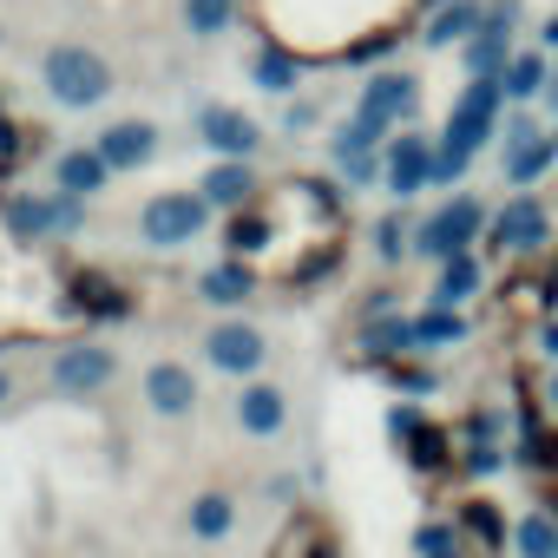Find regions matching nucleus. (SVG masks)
<instances>
[{"label": "nucleus", "mask_w": 558, "mask_h": 558, "mask_svg": "<svg viewBox=\"0 0 558 558\" xmlns=\"http://www.w3.org/2000/svg\"><path fill=\"white\" fill-rule=\"evenodd\" d=\"M486 223H493V210H486L473 191H453L447 204H434V210L414 223V250H421V256H434V263L466 256V250L486 236Z\"/></svg>", "instance_id": "f257e3e1"}, {"label": "nucleus", "mask_w": 558, "mask_h": 558, "mask_svg": "<svg viewBox=\"0 0 558 558\" xmlns=\"http://www.w3.org/2000/svg\"><path fill=\"white\" fill-rule=\"evenodd\" d=\"M40 80H47L53 106H73V112H86V106H99L112 93V66L93 47H53L47 66H40Z\"/></svg>", "instance_id": "f03ea898"}, {"label": "nucleus", "mask_w": 558, "mask_h": 558, "mask_svg": "<svg viewBox=\"0 0 558 558\" xmlns=\"http://www.w3.org/2000/svg\"><path fill=\"white\" fill-rule=\"evenodd\" d=\"M545 243H551V217H545V204H538L532 191L506 197V204L493 210V223H486V250L506 256V263H532Z\"/></svg>", "instance_id": "7ed1b4c3"}, {"label": "nucleus", "mask_w": 558, "mask_h": 558, "mask_svg": "<svg viewBox=\"0 0 558 558\" xmlns=\"http://www.w3.org/2000/svg\"><path fill=\"white\" fill-rule=\"evenodd\" d=\"M204 217H210V204H204V197H191V191H165V197H151V204H145L138 230H145V243H151V250H184V243L204 230Z\"/></svg>", "instance_id": "20e7f679"}, {"label": "nucleus", "mask_w": 558, "mask_h": 558, "mask_svg": "<svg viewBox=\"0 0 558 558\" xmlns=\"http://www.w3.org/2000/svg\"><path fill=\"white\" fill-rule=\"evenodd\" d=\"M388 197L395 204H408V197H421V191H434V138L427 132H401V138H388Z\"/></svg>", "instance_id": "39448f33"}, {"label": "nucleus", "mask_w": 558, "mask_h": 558, "mask_svg": "<svg viewBox=\"0 0 558 558\" xmlns=\"http://www.w3.org/2000/svg\"><path fill=\"white\" fill-rule=\"evenodd\" d=\"M355 112H362L368 125H381V132H395V125H408V119L421 112V80H414V73H375V80L362 86V99H355Z\"/></svg>", "instance_id": "423d86ee"}, {"label": "nucleus", "mask_w": 558, "mask_h": 558, "mask_svg": "<svg viewBox=\"0 0 558 558\" xmlns=\"http://www.w3.org/2000/svg\"><path fill=\"white\" fill-rule=\"evenodd\" d=\"M453 525H460V538L473 545V558H512V519L499 512V499H486V493L460 499V506H453Z\"/></svg>", "instance_id": "0eeeda50"}, {"label": "nucleus", "mask_w": 558, "mask_h": 558, "mask_svg": "<svg viewBox=\"0 0 558 558\" xmlns=\"http://www.w3.org/2000/svg\"><path fill=\"white\" fill-rule=\"evenodd\" d=\"M204 355H210V368H223V375H256V368L269 362V342H263V329H250V323H217L210 342H204Z\"/></svg>", "instance_id": "6e6552de"}, {"label": "nucleus", "mask_w": 558, "mask_h": 558, "mask_svg": "<svg viewBox=\"0 0 558 558\" xmlns=\"http://www.w3.org/2000/svg\"><path fill=\"white\" fill-rule=\"evenodd\" d=\"M8 223H14V236L73 230V223H80V197H73V191H60V197H27V191H14V197H8Z\"/></svg>", "instance_id": "1a4fd4ad"}, {"label": "nucleus", "mask_w": 558, "mask_h": 558, "mask_svg": "<svg viewBox=\"0 0 558 558\" xmlns=\"http://www.w3.org/2000/svg\"><path fill=\"white\" fill-rule=\"evenodd\" d=\"M512 34H519L512 21L486 14V21H480V34L460 47V60H466V80H499V73H506V60L519 53V47H512Z\"/></svg>", "instance_id": "9d476101"}, {"label": "nucleus", "mask_w": 558, "mask_h": 558, "mask_svg": "<svg viewBox=\"0 0 558 558\" xmlns=\"http://www.w3.org/2000/svg\"><path fill=\"white\" fill-rule=\"evenodd\" d=\"M197 132H204V145L223 151V158H250V151L263 145L256 119H250V112H230V106H204V112H197Z\"/></svg>", "instance_id": "9b49d317"}, {"label": "nucleus", "mask_w": 558, "mask_h": 558, "mask_svg": "<svg viewBox=\"0 0 558 558\" xmlns=\"http://www.w3.org/2000/svg\"><path fill=\"white\" fill-rule=\"evenodd\" d=\"M112 349H99V342H80V349H60V362H53V381L66 388V395H93V388H106L112 381Z\"/></svg>", "instance_id": "f8f14e48"}, {"label": "nucleus", "mask_w": 558, "mask_h": 558, "mask_svg": "<svg viewBox=\"0 0 558 558\" xmlns=\"http://www.w3.org/2000/svg\"><path fill=\"white\" fill-rule=\"evenodd\" d=\"M480 290H486V263H480V250H466V256H447V263H440L427 303H434V310H460V303H473Z\"/></svg>", "instance_id": "ddd939ff"}, {"label": "nucleus", "mask_w": 558, "mask_h": 558, "mask_svg": "<svg viewBox=\"0 0 558 558\" xmlns=\"http://www.w3.org/2000/svg\"><path fill=\"white\" fill-rule=\"evenodd\" d=\"M362 355L375 362V368H388V362H401V355H421V342H414V316H368L362 323Z\"/></svg>", "instance_id": "4468645a"}, {"label": "nucleus", "mask_w": 558, "mask_h": 558, "mask_svg": "<svg viewBox=\"0 0 558 558\" xmlns=\"http://www.w3.org/2000/svg\"><path fill=\"white\" fill-rule=\"evenodd\" d=\"M408 466H414L421 480H447V473H460V434L440 427V421H427V427L408 440Z\"/></svg>", "instance_id": "2eb2a0df"}, {"label": "nucleus", "mask_w": 558, "mask_h": 558, "mask_svg": "<svg viewBox=\"0 0 558 558\" xmlns=\"http://www.w3.org/2000/svg\"><path fill=\"white\" fill-rule=\"evenodd\" d=\"M283 421H290V401H283V388L250 381V388L236 395V427H243V434L269 440V434H283Z\"/></svg>", "instance_id": "dca6fc26"}, {"label": "nucleus", "mask_w": 558, "mask_h": 558, "mask_svg": "<svg viewBox=\"0 0 558 558\" xmlns=\"http://www.w3.org/2000/svg\"><path fill=\"white\" fill-rule=\"evenodd\" d=\"M145 401H151V414H165V421L191 414V408H197V381H191V368L158 362V368L145 375Z\"/></svg>", "instance_id": "f3484780"}, {"label": "nucleus", "mask_w": 558, "mask_h": 558, "mask_svg": "<svg viewBox=\"0 0 558 558\" xmlns=\"http://www.w3.org/2000/svg\"><path fill=\"white\" fill-rule=\"evenodd\" d=\"M480 21H486L480 0H440V8L427 14V27H421V40L427 47H466L480 34Z\"/></svg>", "instance_id": "a211bd4d"}, {"label": "nucleus", "mask_w": 558, "mask_h": 558, "mask_svg": "<svg viewBox=\"0 0 558 558\" xmlns=\"http://www.w3.org/2000/svg\"><path fill=\"white\" fill-rule=\"evenodd\" d=\"M512 466H519L525 480H538V486H551V480H558V434H551L545 421H532V427H519V440H512Z\"/></svg>", "instance_id": "6ab92c4d"}, {"label": "nucleus", "mask_w": 558, "mask_h": 558, "mask_svg": "<svg viewBox=\"0 0 558 558\" xmlns=\"http://www.w3.org/2000/svg\"><path fill=\"white\" fill-rule=\"evenodd\" d=\"M151 151H158V132H151L145 119H125V125L99 132V158H106L112 171H132V165H145Z\"/></svg>", "instance_id": "aec40b11"}, {"label": "nucleus", "mask_w": 558, "mask_h": 558, "mask_svg": "<svg viewBox=\"0 0 558 558\" xmlns=\"http://www.w3.org/2000/svg\"><path fill=\"white\" fill-rule=\"evenodd\" d=\"M499 86H506V106H532V99H545V86H551V60H545V53H512L506 73H499Z\"/></svg>", "instance_id": "412c9836"}, {"label": "nucleus", "mask_w": 558, "mask_h": 558, "mask_svg": "<svg viewBox=\"0 0 558 558\" xmlns=\"http://www.w3.org/2000/svg\"><path fill=\"white\" fill-rule=\"evenodd\" d=\"M256 197V171H250V158H223L210 178H204V204H217V210H243Z\"/></svg>", "instance_id": "4be33fe9"}, {"label": "nucleus", "mask_w": 558, "mask_h": 558, "mask_svg": "<svg viewBox=\"0 0 558 558\" xmlns=\"http://www.w3.org/2000/svg\"><path fill=\"white\" fill-rule=\"evenodd\" d=\"M512 558H558V519H551V506H525L512 519Z\"/></svg>", "instance_id": "5701e85b"}, {"label": "nucleus", "mask_w": 558, "mask_h": 558, "mask_svg": "<svg viewBox=\"0 0 558 558\" xmlns=\"http://www.w3.org/2000/svg\"><path fill=\"white\" fill-rule=\"evenodd\" d=\"M551 165H558V132H538L525 151L506 158V184H512V191H538V178H545Z\"/></svg>", "instance_id": "b1692460"}, {"label": "nucleus", "mask_w": 558, "mask_h": 558, "mask_svg": "<svg viewBox=\"0 0 558 558\" xmlns=\"http://www.w3.org/2000/svg\"><path fill=\"white\" fill-rule=\"evenodd\" d=\"M243 296H256V269H250L243 256H230V263H217V269H204V303H217V310H230V303H243Z\"/></svg>", "instance_id": "393cba45"}, {"label": "nucleus", "mask_w": 558, "mask_h": 558, "mask_svg": "<svg viewBox=\"0 0 558 558\" xmlns=\"http://www.w3.org/2000/svg\"><path fill=\"white\" fill-rule=\"evenodd\" d=\"M466 336H473V323H466L460 310H434V303H427V310L414 316V342H421V355H427V349H453V342H466Z\"/></svg>", "instance_id": "a878e982"}, {"label": "nucleus", "mask_w": 558, "mask_h": 558, "mask_svg": "<svg viewBox=\"0 0 558 558\" xmlns=\"http://www.w3.org/2000/svg\"><path fill=\"white\" fill-rule=\"evenodd\" d=\"M106 178H112V165L99 158V145H93V151H66V158H60V191H73V197L106 191Z\"/></svg>", "instance_id": "bb28decb"}, {"label": "nucleus", "mask_w": 558, "mask_h": 558, "mask_svg": "<svg viewBox=\"0 0 558 558\" xmlns=\"http://www.w3.org/2000/svg\"><path fill=\"white\" fill-rule=\"evenodd\" d=\"M329 551H336V545H329V525H323L316 512H303V519L283 532V545H276L269 558H329Z\"/></svg>", "instance_id": "cd10ccee"}, {"label": "nucleus", "mask_w": 558, "mask_h": 558, "mask_svg": "<svg viewBox=\"0 0 558 558\" xmlns=\"http://www.w3.org/2000/svg\"><path fill=\"white\" fill-rule=\"evenodd\" d=\"M250 73H256V86H263V93H296V80H303L296 53H283V47H263V53L250 60Z\"/></svg>", "instance_id": "c85d7f7f"}, {"label": "nucleus", "mask_w": 558, "mask_h": 558, "mask_svg": "<svg viewBox=\"0 0 558 558\" xmlns=\"http://www.w3.org/2000/svg\"><path fill=\"white\" fill-rule=\"evenodd\" d=\"M414 558H473V545L460 538L453 519H427V525L414 532Z\"/></svg>", "instance_id": "c756f323"}, {"label": "nucleus", "mask_w": 558, "mask_h": 558, "mask_svg": "<svg viewBox=\"0 0 558 558\" xmlns=\"http://www.w3.org/2000/svg\"><path fill=\"white\" fill-rule=\"evenodd\" d=\"M230 525H236L230 493H197V499H191V532H197V538H223Z\"/></svg>", "instance_id": "7c9ffc66"}, {"label": "nucleus", "mask_w": 558, "mask_h": 558, "mask_svg": "<svg viewBox=\"0 0 558 558\" xmlns=\"http://www.w3.org/2000/svg\"><path fill=\"white\" fill-rule=\"evenodd\" d=\"M499 466H512V447H499V440H460V480H493Z\"/></svg>", "instance_id": "2f4dec72"}, {"label": "nucleus", "mask_w": 558, "mask_h": 558, "mask_svg": "<svg viewBox=\"0 0 558 558\" xmlns=\"http://www.w3.org/2000/svg\"><path fill=\"white\" fill-rule=\"evenodd\" d=\"M230 14H236V0H184V27L197 40H217L230 27Z\"/></svg>", "instance_id": "473e14b6"}, {"label": "nucleus", "mask_w": 558, "mask_h": 558, "mask_svg": "<svg viewBox=\"0 0 558 558\" xmlns=\"http://www.w3.org/2000/svg\"><path fill=\"white\" fill-rule=\"evenodd\" d=\"M263 243H269V210L243 204V210H236V223H230V250H236V256H250V250H263Z\"/></svg>", "instance_id": "72a5a7b5"}, {"label": "nucleus", "mask_w": 558, "mask_h": 558, "mask_svg": "<svg viewBox=\"0 0 558 558\" xmlns=\"http://www.w3.org/2000/svg\"><path fill=\"white\" fill-rule=\"evenodd\" d=\"M408 250H414V230H408L401 210H388V217L375 223V256H381V263H401Z\"/></svg>", "instance_id": "f704fd0d"}, {"label": "nucleus", "mask_w": 558, "mask_h": 558, "mask_svg": "<svg viewBox=\"0 0 558 558\" xmlns=\"http://www.w3.org/2000/svg\"><path fill=\"white\" fill-rule=\"evenodd\" d=\"M453 434H460V440H499V434H506V414H499V408H466Z\"/></svg>", "instance_id": "c9c22d12"}, {"label": "nucleus", "mask_w": 558, "mask_h": 558, "mask_svg": "<svg viewBox=\"0 0 558 558\" xmlns=\"http://www.w3.org/2000/svg\"><path fill=\"white\" fill-rule=\"evenodd\" d=\"M532 138H538V125H532V112H525V106L499 119V145H506V158H512V151H525Z\"/></svg>", "instance_id": "e433bc0d"}, {"label": "nucleus", "mask_w": 558, "mask_h": 558, "mask_svg": "<svg viewBox=\"0 0 558 558\" xmlns=\"http://www.w3.org/2000/svg\"><path fill=\"white\" fill-rule=\"evenodd\" d=\"M388 381H395L401 395H434V388H440L434 368H414V362H388Z\"/></svg>", "instance_id": "4c0bfd02"}, {"label": "nucleus", "mask_w": 558, "mask_h": 558, "mask_svg": "<svg viewBox=\"0 0 558 558\" xmlns=\"http://www.w3.org/2000/svg\"><path fill=\"white\" fill-rule=\"evenodd\" d=\"M421 427H427V408H414V401H401V408H395V414H388V434H395V440H401V447H408V440H414V434H421Z\"/></svg>", "instance_id": "58836bf2"}, {"label": "nucleus", "mask_w": 558, "mask_h": 558, "mask_svg": "<svg viewBox=\"0 0 558 558\" xmlns=\"http://www.w3.org/2000/svg\"><path fill=\"white\" fill-rule=\"evenodd\" d=\"M381 53H395V34H375V40H355V47H349L355 66H368V60H381Z\"/></svg>", "instance_id": "ea45409f"}, {"label": "nucleus", "mask_w": 558, "mask_h": 558, "mask_svg": "<svg viewBox=\"0 0 558 558\" xmlns=\"http://www.w3.org/2000/svg\"><path fill=\"white\" fill-rule=\"evenodd\" d=\"M532 342H538V355H551V362H558V316H551V323H538V336H532Z\"/></svg>", "instance_id": "a19ab883"}, {"label": "nucleus", "mask_w": 558, "mask_h": 558, "mask_svg": "<svg viewBox=\"0 0 558 558\" xmlns=\"http://www.w3.org/2000/svg\"><path fill=\"white\" fill-rule=\"evenodd\" d=\"M538 40H545V47H558V14L545 21V34H538Z\"/></svg>", "instance_id": "79ce46f5"}, {"label": "nucleus", "mask_w": 558, "mask_h": 558, "mask_svg": "<svg viewBox=\"0 0 558 558\" xmlns=\"http://www.w3.org/2000/svg\"><path fill=\"white\" fill-rule=\"evenodd\" d=\"M545 106L558 112V66H551V86H545Z\"/></svg>", "instance_id": "37998d69"}, {"label": "nucleus", "mask_w": 558, "mask_h": 558, "mask_svg": "<svg viewBox=\"0 0 558 558\" xmlns=\"http://www.w3.org/2000/svg\"><path fill=\"white\" fill-rule=\"evenodd\" d=\"M545 506H551V519H558V480H551V486H545Z\"/></svg>", "instance_id": "c03bdc74"}, {"label": "nucleus", "mask_w": 558, "mask_h": 558, "mask_svg": "<svg viewBox=\"0 0 558 558\" xmlns=\"http://www.w3.org/2000/svg\"><path fill=\"white\" fill-rule=\"evenodd\" d=\"M545 401H551V408H558V375H551V381H545Z\"/></svg>", "instance_id": "a18cd8bd"}, {"label": "nucleus", "mask_w": 558, "mask_h": 558, "mask_svg": "<svg viewBox=\"0 0 558 558\" xmlns=\"http://www.w3.org/2000/svg\"><path fill=\"white\" fill-rule=\"evenodd\" d=\"M0 401H8V375H0Z\"/></svg>", "instance_id": "49530a36"}]
</instances>
